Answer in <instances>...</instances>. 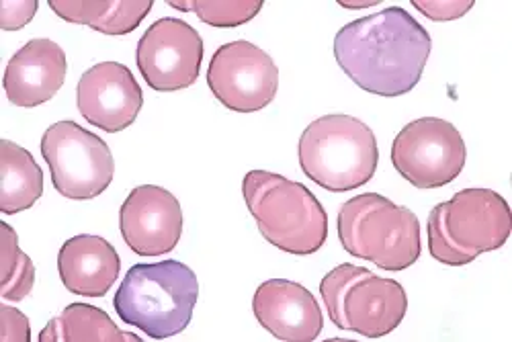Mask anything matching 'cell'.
<instances>
[{"mask_svg": "<svg viewBox=\"0 0 512 342\" xmlns=\"http://www.w3.org/2000/svg\"><path fill=\"white\" fill-rule=\"evenodd\" d=\"M433 41L406 9L390 7L357 19L334 37V58L359 89L379 97L414 91Z\"/></svg>", "mask_w": 512, "mask_h": 342, "instance_id": "obj_1", "label": "cell"}, {"mask_svg": "<svg viewBox=\"0 0 512 342\" xmlns=\"http://www.w3.org/2000/svg\"><path fill=\"white\" fill-rule=\"evenodd\" d=\"M242 195L259 232L275 248L308 256L324 246L326 209L306 185L269 170H250L242 181Z\"/></svg>", "mask_w": 512, "mask_h": 342, "instance_id": "obj_2", "label": "cell"}, {"mask_svg": "<svg viewBox=\"0 0 512 342\" xmlns=\"http://www.w3.org/2000/svg\"><path fill=\"white\" fill-rule=\"evenodd\" d=\"M199 299L197 275L179 261L134 265L121 281L113 306L125 324L154 340L179 336L193 320Z\"/></svg>", "mask_w": 512, "mask_h": 342, "instance_id": "obj_3", "label": "cell"}, {"mask_svg": "<svg viewBox=\"0 0 512 342\" xmlns=\"http://www.w3.org/2000/svg\"><path fill=\"white\" fill-rule=\"evenodd\" d=\"M512 232V213L490 189H463L435 205L429 216V250L449 267L474 263L480 254L502 248Z\"/></svg>", "mask_w": 512, "mask_h": 342, "instance_id": "obj_4", "label": "cell"}, {"mask_svg": "<svg viewBox=\"0 0 512 342\" xmlns=\"http://www.w3.org/2000/svg\"><path fill=\"white\" fill-rule=\"evenodd\" d=\"M304 175L318 187L345 193L367 185L379 164L371 127L351 115H324L312 121L297 144Z\"/></svg>", "mask_w": 512, "mask_h": 342, "instance_id": "obj_5", "label": "cell"}, {"mask_svg": "<svg viewBox=\"0 0 512 342\" xmlns=\"http://www.w3.org/2000/svg\"><path fill=\"white\" fill-rule=\"evenodd\" d=\"M338 238L351 256L392 273L412 267L422 250L414 211L377 193H363L343 203Z\"/></svg>", "mask_w": 512, "mask_h": 342, "instance_id": "obj_6", "label": "cell"}, {"mask_svg": "<svg viewBox=\"0 0 512 342\" xmlns=\"http://www.w3.org/2000/svg\"><path fill=\"white\" fill-rule=\"evenodd\" d=\"M320 295L336 328L373 340L392 334L408 312V297L398 281L351 263L338 265L322 279Z\"/></svg>", "mask_w": 512, "mask_h": 342, "instance_id": "obj_7", "label": "cell"}, {"mask_svg": "<svg viewBox=\"0 0 512 342\" xmlns=\"http://www.w3.org/2000/svg\"><path fill=\"white\" fill-rule=\"evenodd\" d=\"M54 189L72 201L99 197L115 177V160L99 136L74 121H58L41 138Z\"/></svg>", "mask_w": 512, "mask_h": 342, "instance_id": "obj_8", "label": "cell"}, {"mask_svg": "<svg viewBox=\"0 0 512 342\" xmlns=\"http://www.w3.org/2000/svg\"><path fill=\"white\" fill-rule=\"evenodd\" d=\"M467 150L457 127L439 117H422L396 136L392 164L416 189H441L465 166Z\"/></svg>", "mask_w": 512, "mask_h": 342, "instance_id": "obj_9", "label": "cell"}, {"mask_svg": "<svg viewBox=\"0 0 512 342\" xmlns=\"http://www.w3.org/2000/svg\"><path fill=\"white\" fill-rule=\"evenodd\" d=\"M207 84L226 109L254 113L273 103L279 91V68L265 50L238 39L213 54Z\"/></svg>", "mask_w": 512, "mask_h": 342, "instance_id": "obj_10", "label": "cell"}, {"mask_svg": "<svg viewBox=\"0 0 512 342\" xmlns=\"http://www.w3.org/2000/svg\"><path fill=\"white\" fill-rule=\"evenodd\" d=\"M136 62L152 91H185L199 78L203 39L197 29L181 19H158L138 41Z\"/></svg>", "mask_w": 512, "mask_h": 342, "instance_id": "obj_11", "label": "cell"}, {"mask_svg": "<svg viewBox=\"0 0 512 342\" xmlns=\"http://www.w3.org/2000/svg\"><path fill=\"white\" fill-rule=\"evenodd\" d=\"M119 230L127 248L138 256L173 252L183 236L181 203L162 187H136L121 205Z\"/></svg>", "mask_w": 512, "mask_h": 342, "instance_id": "obj_12", "label": "cell"}, {"mask_svg": "<svg viewBox=\"0 0 512 342\" xmlns=\"http://www.w3.org/2000/svg\"><path fill=\"white\" fill-rule=\"evenodd\" d=\"M76 105L87 123L117 134L138 119L144 93L130 68L119 62H101L80 76Z\"/></svg>", "mask_w": 512, "mask_h": 342, "instance_id": "obj_13", "label": "cell"}, {"mask_svg": "<svg viewBox=\"0 0 512 342\" xmlns=\"http://www.w3.org/2000/svg\"><path fill=\"white\" fill-rule=\"evenodd\" d=\"M252 312L271 336L283 342H314L324 328L316 297L287 279L261 283L252 297Z\"/></svg>", "mask_w": 512, "mask_h": 342, "instance_id": "obj_14", "label": "cell"}, {"mask_svg": "<svg viewBox=\"0 0 512 342\" xmlns=\"http://www.w3.org/2000/svg\"><path fill=\"white\" fill-rule=\"evenodd\" d=\"M68 74L64 50L52 39H31L9 60L3 87L7 99L23 109L52 101Z\"/></svg>", "mask_w": 512, "mask_h": 342, "instance_id": "obj_15", "label": "cell"}, {"mask_svg": "<svg viewBox=\"0 0 512 342\" xmlns=\"http://www.w3.org/2000/svg\"><path fill=\"white\" fill-rule=\"evenodd\" d=\"M58 271L70 293L82 297H103L119 277L121 259L113 244L105 238L80 234L62 244Z\"/></svg>", "mask_w": 512, "mask_h": 342, "instance_id": "obj_16", "label": "cell"}, {"mask_svg": "<svg viewBox=\"0 0 512 342\" xmlns=\"http://www.w3.org/2000/svg\"><path fill=\"white\" fill-rule=\"evenodd\" d=\"M152 0H50V9L64 21L87 25L105 35H127L148 17Z\"/></svg>", "mask_w": 512, "mask_h": 342, "instance_id": "obj_17", "label": "cell"}, {"mask_svg": "<svg viewBox=\"0 0 512 342\" xmlns=\"http://www.w3.org/2000/svg\"><path fill=\"white\" fill-rule=\"evenodd\" d=\"M44 195V173L25 148L0 140V211L5 216L33 207Z\"/></svg>", "mask_w": 512, "mask_h": 342, "instance_id": "obj_18", "label": "cell"}, {"mask_svg": "<svg viewBox=\"0 0 512 342\" xmlns=\"http://www.w3.org/2000/svg\"><path fill=\"white\" fill-rule=\"evenodd\" d=\"M39 342H142L140 336L123 332L107 312L91 304H70L39 332Z\"/></svg>", "mask_w": 512, "mask_h": 342, "instance_id": "obj_19", "label": "cell"}, {"mask_svg": "<svg viewBox=\"0 0 512 342\" xmlns=\"http://www.w3.org/2000/svg\"><path fill=\"white\" fill-rule=\"evenodd\" d=\"M3 238H0V297L9 304H19L33 291L35 285V267L29 256L19 246L17 232L7 224L0 222Z\"/></svg>", "mask_w": 512, "mask_h": 342, "instance_id": "obj_20", "label": "cell"}, {"mask_svg": "<svg viewBox=\"0 0 512 342\" xmlns=\"http://www.w3.org/2000/svg\"><path fill=\"white\" fill-rule=\"evenodd\" d=\"M173 9L195 13L211 27H238L252 21L263 9V0H170Z\"/></svg>", "mask_w": 512, "mask_h": 342, "instance_id": "obj_21", "label": "cell"}, {"mask_svg": "<svg viewBox=\"0 0 512 342\" xmlns=\"http://www.w3.org/2000/svg\"><path fill=\"white\" fill-rule=\"evenodd\" d=\"M474 0H412V7L437 23L453 21L474 9Z\"/></svg>", "mask_w": 512, "mask_h": 342, "instance_id": "obj_22", "label": "cell"}, {"mask_svg": "<svg viewBox=\"0 0 512 342\" xmlns=\"http://www.w3.org/2000/svg\"><path fill=\"white\" fill-rule=\"evenodd\" d=\"M37 0H3L0 3V27L5 31L23 29L37 13Z\"/></svg>", "mask_w": 512, "mask_h": 342, "instance_id": "obj_23", "label": "cell"}, {"mask_svg": "<svg viewBox=\"0 0 512 342\" xmlns=\"http://www.w3.org/2000/svg\"><path fill=\"white\" fill-rule=\"evenodd\" d=\"M0 326H3V332H0V340L3 342L31 340V328H29L27 316L13 306H7V304L0 306Z\"/></svg>", "mask_w": 512, "mask_h": 342, "instance_id": "obj_24", "label": "cell"}, {"mask_svg": "<svg viewBox=\"0 0 512 342\" xmlns=\"http://www.w3.org/2000/svg\"><path fill=\"white\" fill-rule=\"evenodd\" d=\"M338 5H340V7H347V9H361V7H373V5H377V0H371V3H347V0H340Z\"/></svg>", "mask_w": 512, "mask_h": 342, "instance_id": "obj_25", "label": "cell"}]
</instances>
